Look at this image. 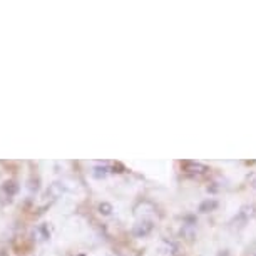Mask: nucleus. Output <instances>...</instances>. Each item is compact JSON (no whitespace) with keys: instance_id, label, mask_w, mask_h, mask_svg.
Instances as JSON below:
<instances>
[{"instance_id":"nucleus-1","label":"nucleus","mask_w":256,"mask_h":256,"mask_svg":"<svg viewBox=\"0 0 256 256\" xmlns=\"http://www.w3.org/2000/svg\"><path fill=\"white\" fill-rule=\"evenodd\" d=\"M18 184L14 180H8L0 186V201L2 202H10L12 198L17 194Z\"/></svg>"},{"instance_id":"nucleus-2","label":"nucleus","mask_w":256,"mask_h":256,"mask_svg":"<svg viewBox=\"0 0 256 256\" xmlns=\"http://www.w3.org/2000/svg\"><path fill=\"white\" fill-rule=\"evenodd\" d=\"M152 231V223L151 221H141L132 228V234L138 236V238H142V236H148Z\"/></svg>"},{"instance_id":"nucleus-3","label":"nucleus","mask_w":256,"mask_h":256,"mask_svg":"<svg viewBox=\"0 0 256 256\" xmlns=\"http://www.w3.org/2000/svg\"><path fill=\"white\" fill-rule=\"evenodd\" d=\"M184 169H186V172H190V174H204V172L208 171V168L204 166V164L196 162V161H186Z\"/></svg>"},{"instance_id":"nucleus-4","label":"nucleus","mask_w":256,"mask_h":256,"mask_svg":"<svg viewBox=\"0 0 256 256\" xmlns=\"http://www.w3.org/2000/svg\"><path fill=\"white\" fill-rule=\"evenodd\" d=\"M216 208H218V201H216V200H206V201H202L200 204V211L201 212H210L212 210H216Z\"/></svg>"},{"instance_id":"nucleus-5","label":"nucleus","mask_w":256,"mask_h":256,"mask_svg":"<svg viewBox=\"0 0 256 256\" xmlns=\"http://www.w3.org/2000/svg\"><path fill=\"white\" fill-rule=\"evenodd\" d=\"M92 174H94L96 178H106V176L109 174V164H108V162H104V164H99V166H96Z\"/></svg>"},{"instance_id":"nucleus-6","label":"nucleus","mask_w":256,"mask_h":256,"mask_svg":"<svg viewBox=\"0 0 256 256\" xmlns=\"http://www.w3.org/2000/svg\"><path fill=\"white\" fill-rule=\"evenodd\" d=\"M99 211H100V214H110L112 212V206L109 204V202H100L99 204Z\"/></svg>"},{"instance_id":"nucleus-7","label":"nucleus","mask_w":256,"mask_h":256,"mask_svg":"<svg viewBox=\"0 0 256 256\" xmlns=\"http://www.w3.org/2000/svg\"><path fill=\"white\" fill-rule=\"evenodd\" d=\"M28 190H30V192L37 191L38 190V178H30V181H28Z\"/></svg>"},{"instance_id":"nucleus-8","label":"nucleus","mask_w":256,"mask_h":256,"mask_svg":"<svg viewBox=\"0 0 256 256\" xmlns=\"http://www.w3.org/2000/svg\"><path fill=\"white\" fill-rule=\"evenodd\" d=\"M251 184H253V188H256V178L253 180V182H251Z\"/></svg>"},{"instance_id":"nucleus-9","label":"nucleus","mask_w":256,"mask_h":256,"mask_svg":"<svg viewBox=\"0 0 256 256\" xmlns=\"http://www.w3.org/2000/svg\"><path fill=\"white\" fill-rule=\"evenodd\" d=\"M253 256H256V253H254V254H253Z\"/></svg>"}]
</instances>
